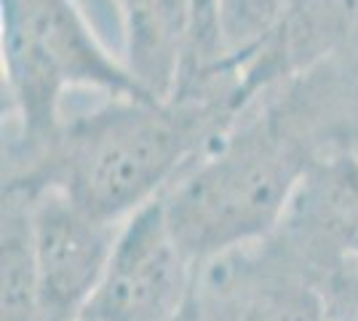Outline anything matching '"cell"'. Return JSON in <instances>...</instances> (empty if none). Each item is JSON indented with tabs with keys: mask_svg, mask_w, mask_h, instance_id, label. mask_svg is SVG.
<instances>
[{
	"mask_svg": "<svg viewBox=\"0 0 358 321\" xmlns=\"http://www.w3.org/2000/svg\"><path fill=\"white\" fill-rule=\"evenodd\" d=\"M0 268H3V321H41L38 271L32 249L30 193L19 185L3 183V228H0Z\"/></svg>",
	"mask_w": 358,
	"mask_h": 321,
	"instance_id": "10",
	"label": "cell"
},
{
	"mask_svg": "<svg viewBox=\"0 0 358 321\" xmlns=\"http://www.w3.org/2000/svg\"><path fill=\"white\" fill-rule=\"evenodd\" d=\"M195 273L198 262L182 249L164 201L155 199L120 225L83 321H177L193 297Z\"/></svg>",
	"mask_w": 358,
	"mask_h": 321,
	"instance_id": "5",
	"label": "cell"
},
{
	"mask_svg": "<svg viewBox=\"0 0 358 321\" xmlns=\"http://www.w3.org/2000/svg\"><path fill=\"white\" fill-rule=\"evenodd\" d=\"M318 76L262 94L169 185L166 220L198 265L268 238L281 225L315 137Z\"/></svg>",
	"mask_w": 358,
	"mask_h": 321,
	"instance_id": "2",
	"label": "cell"
},
{
	"mask_svg": "<svg viewBox=\"0 0 358 321\" xmlns=\"http://www.w3.org/2000/svg\"><path fill=\"white\" fill-rule=\"evenodd\" d=\"M6 164L41 150L64 118V97H145L80 0H0ZM152 99V97H150Z\"/></svg>",
	"mask_w": 358,
	"mask_h": 321,
	"instance_id": "3",
	"label": "cell"
},
{
	"mask_svg": "<svg viewBox=\"0 0 358 321\" xmlns=\"http://www.w3.org/2000/svg\"><path fill=\"white\" fill-rule=\"evenodd\" d=\"M80 6L86 8V14L94 19V24H99L102 19H110L115 27V11H113V0H80ZM118 32V27H115Z\"/></svg>",
	"mask_w": 358,
	"mask_h": 321,
	"instance_id": "12",
	"label": "cell"
},
{
	"mask_svg": "<svg viewBox=\"0 0 358 321\" xmlns=\"http://www.w3.org/2000/svg\"><path fill=\"white\" fill-rule=\"evenodd\" d=\"M198 321H327L329 297L275 233L198 265Z\"/></svg>",
	"mask_w": 358,
	"mask_h": 321,
	"instance_id": "4",
	"label": "cell"
},
{
	"mask_svg": "<svg viewBox=\"0 0 358 321\" xmlns=\"http://www.w3.org/2000/svg\"><path fill=\"white\" fill-rule=\"evenodd\" d=\"M286 6L289 0H220V30L227 73L236 76L241 64L268 41Z\"/></svg>",
	"mask_w": 358,
	"mask_h": 321,
	"instance_id": "11",
	"label": "cell"
},
{
	"mask_svg": "<svg viewBox=\"0 0 358 321\" xmlns=\"http://www.w3.org/2000/svg\"><path fill=\"white\" fill-rule=\"evenodd\" d=\"M358 43V0H289L281 22L238 67V107L321 73Z\"/></svg>",
	"mask_w": 358,
	"mask_h": 321,
	"instance_id": "8",
	"label": "cell"
},
{
	"mask_svg": "<svg viewBox=\"0 0 358 321\" xmlns=\"http://www.w3.org/2000/svg\"><path fill=\"white\" fill-rule=\"evenodd\" d=\"M118 57L139 92L171 99L193 46V0H113Z\"/></svg>",
	"mask_w": 358,
	"mask_h": 321,
	"instance_id": "9",
	"label": "cell"
},
{
	"mask_svg": "<svg viewBox=\"0 0 358 321\" xmlns=\"http://www.w3.org/2000/svg\"><path fill=\"white\" fill-rule=\"evenodd\" d=\"M273 233L324 292L334 278L358 271V153L353 145L329 142L318 150Z\"/></svg>",
	"mask_w": 358,
	"mask_h": 321,
	"instance_id": "7",
	"label": "cell"
},
{
	"mask_svg": "<svg viewBox=\"0 0 358 321\" xmlns=\"http://www.w3.org/2000/svg\"><path fill=\"white\" fill-rule=\"evenodd\" d=\"M238 115L236 89L171 99L105 97L86 113L64 115L41 150L6 164L3 183L57 190L94 217L120 225L161 199Z\"/></svg>",
	"mask_w": 358,
	"mask_h": 321,
	"instance_id": "1",
	"label": "cell"
},
{
	"mask_svg": "<svg viewBox=\"0 0 358 321\" xmlns=\"http://www.w3.org/2000/svg\"><path fill=\"white\" fill-rule=\"evenodd\" d=\"M27 193L41 321H83L123 222L99 220L57 190Z\"/></svg>",
	"mask_w": 358,
	"mask_h": 321,
	"instance_id": "6",
	"label": "cell"
},
{
	"mask_svg": "<svg viewBox=\"0 0 358 321\" xmlns=\"http://www.w3.org/2000/svg\"><path fill=\"white\" fill-rule=\"evenodd\" d=\"M327 321H358V300L329 306V319Z\"/></svg>",
	"mask_w": 358,
	"mask_h": 321,
	"instance_id": "13",
	"label": "cell"
}]
</instances>
